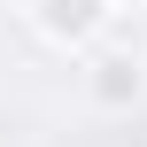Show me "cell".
<instances>
[{
    "mask_svg": "<svg viewBox=\"0 0 147 147\" xmlns=\"http://www.w3.org/2000/svg\"><path fill=\"white\" fill-rule=\"evenodd\" d=\"M78 85H85V109H93V116H132V109L147 101V54L101 47V54H85Z\"/></svg>",
    "mask_w": 147,
    "mask_h": 147,
    "instance_id": "1",
    "label": "cell"
},
{
    "mask_svg": "<svg viewBox=\"0 0 147 147\" xmlns=\"http://www.w3.org/2000/svg\"><path fill=\"white\" fill-rule=\"evenodd\" d=\"M109 16H116L109 0H31V23L47 47H93L109 31Z\"/></svg>",
    "mask_w": 147,
    "mask_h": 147,
    "instance_id": "2",
    "label": "cell"
},
{
    "mask_svg": "<svg viewBox=\"0 0 147 147\" xmlns=\"http://www.w3.org/2000/svg\"><path fill=\"white\" fill-rule=\"evenodd\" d=\"M109 8H147V0H109Z\"/></svg>",
    "mask_w": 147,
    "mask_h": 147,
    "instance_id": "3",
    "label": "cell"
}]
</instances>
